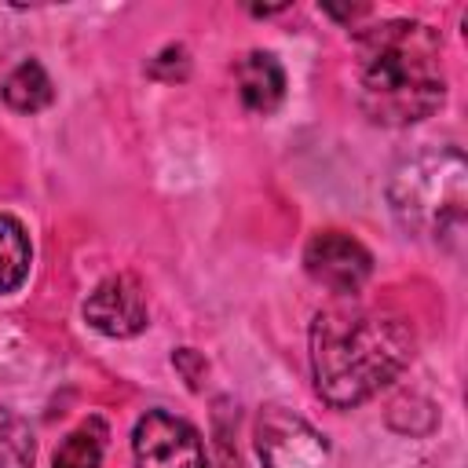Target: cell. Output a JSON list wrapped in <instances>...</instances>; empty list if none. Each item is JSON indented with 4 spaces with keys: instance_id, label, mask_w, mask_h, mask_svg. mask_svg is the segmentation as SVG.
Segmentation results:
<instances>
[{
    "instance_id": "cell-1",
    "label": "cell",
    "mask_w": 468,
    "mask_h": 468,
    "mask_svg": "<svg viewBox=\"0 0 468 468\" xmlns=\"http://www.w3.org/2000/svg\"><path fill=\"white\" fill-rule=\"evenodd\" d=\"M355 99L373 124L406 128L446 99L442 37L417 18H384L355 33Z\"/></svg>"
},
{
    "instance_id": "cell-2",
    "label": "cell",
    "mask_w": 468,
    "mask_h": 468,
    "mask_svg": "<svg viewBox=\"0 0 468 468\" xmlns=\"http://www.w3.org/2000/svg\"><path fill=\"white\" fill-rule=\"evenodd\" d=\"M417 351V336L406 318L333 303L311 322V373L314 391L333 410H351L388 388Z\"/></svg>"
},
{
    "instance_id": "cell-3",
    "label": "cell",
    "mask_w": 468,
    "mask_h": 468,
    "mask_svg": "<svg viewBox=\"0 0 468 468\" xmlns=\"http://www.w3.org/2000/svg\"><path fill=\"white\" fill-rule=\"evenodd\" d=\"M388 201L410 234L431 241L461 238L468 201V168L461 150L424 146L406 154L388 179Z\"/></svg>"
},
{
    "instance_id": "cell-4",
    "label": "cell",
    "mask_w": 468,
    "mask_h": 468,
    "mask_svg": "<svg viewBox=\"0 0 468 468\" xmlns=\"http://www.w3.org/2000/svg\"><path fill=\"white\" fill-rule=\"evenodd\" d=\"M256 453L263 468H329L325 435L282 406H267L256 417Z\"/></svg>"
},
{
    "instance_id": "cell-5",
    "label": "cell",
    "mask_w": 468,
    "mask_h": 468,
    "mask_svg": "<svg viewBox=\"0 0 468 468\" xmlns=\"http://www.w3.org/2000/svg\"><path fill=\"white\" fill-rule=\"evenodd\" d=\"M132 453L135 468H208L197 428L165 410H146L135 420Z\"/></svg>"
},
{
    "instance_id": "cell-6",
    "label": "cell",
    "mask_w": 468,
    "mask_h": 468,
    "mask_svg": "<svg viewBox=\"0 0 468 468\" xmlns=\"http://www.w3.org/2000/svg\"><path fill=\"white\" fill-rule=\"evenodd\" d=\"M303 271L336 296H351L373 274L369 249L344 230H318L303 249Z\"/></svg>"
},
{
    "instance_id": "cell-7",
    "label": "cell",
    "mask_w": 468,
    "mask_h": 468,
    "mask_svg": "<svg viewBox=\"0 0 468 468\" xmlns=\"http://www.w3.org/2000/svg\"><path fill=\"white\" fill-rule=\"evenodd\" d=\"M84 322L95 333L113 336V340H128V336L143 333L150 322V311H146L139 278H132V274L102 278L84 300Z\"/></svg>"
},
{
    "instance_id": "cell-8",
    "label": "cell",
    "mask_w": 468,
    "mask_h": 468,
    "mask_svg": "<svg viewBox=\"0 0 468 468\" xmlns=\"http://www.w3.org/2000/svg\"><path fill=\"white\" fill-rule=\"evenodd\" d=\"M238 95L252 113H274L285 99V69L271 51H249L234 66Z\"/></svg>"
},
{
    "instance_id": "cell-9",
    "label": "cell",
    "mask_w": 468,
    "mask_h": 468,
    "mask_svg": "<svg viewBox=\"0 0 468 468\" xmlns=\"http://www.w3.org/2000/svg\"><path fill=\"white\" fill-rule=\"evenodd\" d=\"M0 99H4L11 110H18V113H37V110H44V106L55 99V88H51L48 69H44L37 58H26V62H18V66L4 77Z\"/></svg>"
},
{
    "instance_id": "cell-10",
    "label": "cell",
    "mask_w": 468,
    "mask_h": 468,
    "mask_svg": "<svg viewBox=\"0 0 468 468\" xmlns=\"http://www.w3.org/2000/svg\"><path fill=\"white\" fill-rule=\"evenodd\" d=\"M106 439L110 428L102 417H84L55 450L51 468H99L102 453H106Z\"/></svg>"
},
{
    "instance_id": "cell-11",
    "label": "cell",
    "mask_w": 468,
    "mask_h": 468,
    "mask_svg": "<svg viewBox=\"0 0 468 468\" xmlns=\"http://www.w3.org/2000/svg\"><path fill=\"white\" fill-rule=\"evenodd\" d=\"M29 263H33V245L26 227L15 216L0 212V296L15 292L26 282Z\"/></svg>"
},
{
    "instance_id": "cell-12",
    "label": "cell",
    "mask_w": 468,
    "mask_h": 468,
    "mask_svg": "<svg viewBox=\"0 0 468 468\" xmlns=\"http://www.w3.org/2000/svg\"><path fill=\"white\" fill-rule=\"evenodd\" d=\"M37 461V442L29 424L0 406V468H33Z\"/></svg>"
},
{
    "instance_id": "cell-13",
    "label": "cell",
    "mask_w": 468,
    "mask_h": 468,
    "mask_svg": "<svg viewBox=\"0 0 468 468\" xmlns=\"http://www.w3.org/2000/svg\"><path fill=\"white\" fill-rule=\"evenodd\" d=\"M172 362L183 369V377H186V384H190V388H197V384H201V373H205V358H201L194 347H179V351L172 355Z\"/></svg>"
},
{
    "instance_id": "cell-14",
    "label": "cell",
    "mask_w": 468,
    "mask_h": 468,
    "mask_svg": "<svg viewBox=\"0 0 468 468\" xmlns=\"http://www.w3.org/2000/svg\"><path fill=\"white\" fill-rule=\"evenodd\" d=\"M216 468H241V457H238V450H230V442H227V435H219V442H216Z\"/></svg>"
}]
</instances>
